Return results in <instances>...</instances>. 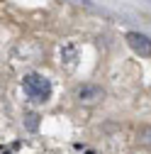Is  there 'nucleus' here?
I'll return each instance as SVG.
<instances>
[{"mask_svg":"<svg viewBox=\"0 0 151 154\" xmlns=\"http://www.w3.org/2000/svg\"><path fill=\"white\" fill-rule=\"evenodd\" d=\"M25 125H27L29 132H34L37 127H39V115H37V112H27L25 115Z\"/></svg>","mask_w":151,"mask_h":154,"instance_id":"obj_5","label":"nucleus"},{"mask_svg":"<svg viewBox=\"0 0 151 154\" xmlns=\"http://www.w3.org/2000/svg\"><path fill=\"white\" fill-rule=\"evenodd\" d=\"M59 54H61V64H66L68 69H73L76 61H78V49H76L73 42H64L61 49H59Z\"/></svg>","mask_w":151,"mask_h":154,"instance_id":"obj_4","label":"nucleus"},{"mask_svg":"<svg viewBox=\"0 0 151 154\" xmlns=\"http://www.w3.org/2000/svg\"><path fill=\"white\" fill-rule=\"evenodd\" d=\"M127 44L139 56H151V39L146 34H141V32H129L127 34Z\"/></svg>","mask_w":151,"mask_h":154,"instance_id":"obj_2","label":"nucleus"},{"mask_svg":"<svg viewBox=\"0 0 151 154\" xmlns=\"http://www.w3.org/2000/svg\"><path fill=\"white\" fill-rule=\"evenodd\" d=\"M22 88L32 103H46L51 98V81L42 73H27L22 79Z\"/></svg>","mask_w":151,"mask_h":154,"instance_id":"obj_1","label":"nucleus"},{"mask_svg":"<svg viewBox=\"0 0 151 154\" xmlns=\"http://www.w3.org/2000/svg\"><path fill=\"white\" fill-rule=\"evenodd\" d=\"M76 95H78V100H81V103H88V105H93V103H98V100H102V98H105V91H102L100 86L83 83L78 91H76Z\"/></svg>","mask_w":151,"mask_h":154,"instance_id":"obj_3","label":"nucleus"}]
</instances>
